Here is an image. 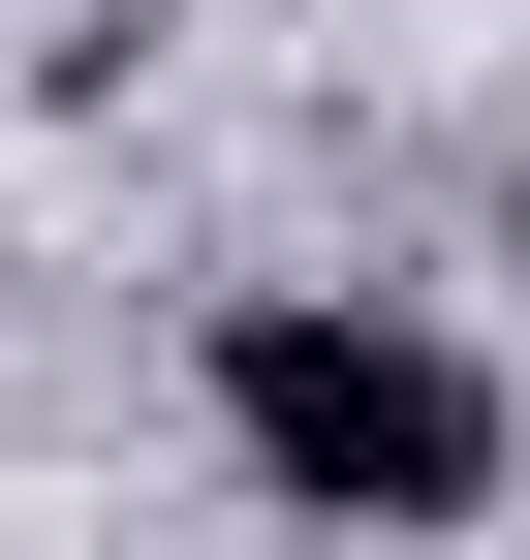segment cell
Segmentation results:
<instances>
[{"mask_svg": "<svg viewBox=\"0 0 530 560\" xmlns=\"http://www.w3.org/2000/svg\"><path fill=\"white\" fill-rule=\"evenodd\" d=\"M219 467L281 529H469L499 499V374L437 312H375V280H250L219 312Z\"/></svg>", "mask_w": 530, "mask_h": 560, "instance_id": "obj_1", "label": "cell"}]
</instances>
